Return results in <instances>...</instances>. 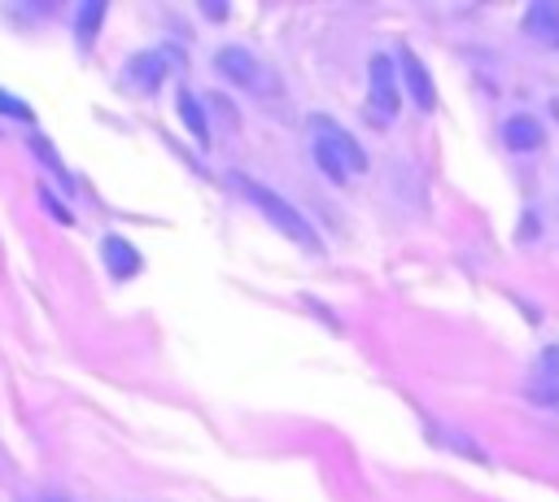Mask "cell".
Wrapping results in <instances>:
<instances>
[{"label": "cell", "mask_w": 559, "mask_h": 502, "mask_svg": "<svg viewBox=\"0 0 559 502\" xmlns=\"http://www.w3.org/2000/svg\"><path fill=\"white\" fill-rule=\"evenodd\" d=\"M310 148H314V162L319 170L332 179V183H345L349 175H362L367 170V153L358 148V140L349 131H341L332 118L314 113L310 118Z\"/></svg>", "instance_id": "cell-1"}, {"label": "cell", "mask_w": 559, "mask_h": 502, "mask_svg": "<svg viewBox=\"0 0 559 502\" xmlns=\"http://www.w3.org/2000/svg\"><path fill=\"white\" fill-rule=\"evenodd\" d=\"M236 188L262 210V218L271 223V227H280V236L284 240H293V244H301V249H319V236H314V227L280 196V192H271V188H262L258 179H245V175H236Z\"/></svg>", "instance_id": "cell-2"}, {"label": "cell", "mask_w": 559, "mask_h": 502, "mask_svg": "<svg viewBox=\"0 0 559 502\" xmlns=\"http://www.w3.org/2000/svg\"><path fill=\"white\" fill-rule=\"evenodd\" d=\"M367 87H371V105L384 109V118H393L402 105V87H397V65L384 52H376L367 61Z\"/></svg>", "instance_id": "cell-3"}, {"label": "cell", "mask_w": 559, "mask_h": 502, "mask_svg": "<svg viewBox=\"0 0 559 502\" xmlns=\"http://www.w3.org/2000/svg\"><path fill=\"white\" fill-rule=\"evenodd\" d=\"M502 144H507L511 153H537V148L546 144V131H542V122H537L533 113H511V118L502 122Z\"/></svg>", "instance_id": "cell-4"}, {"label": "cell", "mask_w": 559, "mask_h": 502, "mask_svg": "<svg viewBox=\"0 0 559 502\" xmlns=\"http://www.w3.org/2000/svg\"><path fill=\"white\" fill-rule=\"evenodd\" d=\"M214 65H218L223 79H231V83H240V87H258V61H253V52H245L240 44L218 48V52H214Z\"/></svg>", "instance_id": "cell-5"}, {"label": "cell", "mask_w": 559, "mask_h": 502, "mask_svg": "<svg viewBox=\"0 0 559 502\" xmlns=\"http://www.w3.org/2000/svg\"><path fill=\"white\" fill-rule=\"evenodd\" d=\"M402 79H406V87H411V96H415V105L419 109H437V87H432V74H428V65L411 52V48H402Z\"/></svg>", "instance_id": "cell-6"}, {"label": "cell", "mask_w": 559, "mask_h": 502, "mask_svg": "<svg viewBox=\"0 0 559 502\" xmlns=\"http://www.w3.org/2000/svg\"><path fill=\"white\" fill-rule=\"evenodd\" d=\"M524 31H528L537 44L559 48V4H555V0L528 4V9H524Z\"/></svg>", "instance_id": "cell-7"}, {"label": "cell", "mask_w": 559, "mask_h": 502, "mask_svg": "<svg viewBox=\"0 0 559 502\" xmlns=\"http://www.w3.org/2000/svg\"><path fill=\"white\" fill-rule=\"evenodd\" d=\"M100 258H105L109 275H118V279H131V275L140 271V253H135L122 236H105V240H100Z\"/></svg>", "instance_id": "cell-8"}, {"label": "cell", "mask_w": 559, "mask_h": 502, "mask_svg": "<svg viewBox=\"0 0 559 502\" xmlns=\"http://www.w3.org/2000/svg\"><path fill=\"white\" fill-rule=\"evenodd\" d=\"M166 79V52H140L131 61V83L140 92H157V83Z\"/></svg>", "instance_id": "cell-9"}, {"label": "cell", "mask_w": 559, "mask_h": 502, "mask_svg": "<svg viewBox=\"0 0 559 502\" xmlns=\"http://www.w3.org/2000/svg\"><path fill=\"white\" fill-rule=\"evenodd\" d=\"M100 17H105V4H100V0L79 9V44H83V48L96 39V26H100Z\"/></svg>", "instance_id": "cell-10"}, {"label": "cell", "mask_w": 559, "mask_h": 502, "mask_svg": "<svg viewBox=\"0 0 559 502\" xmlns=\"http://www.w3.org/2000/svg\"><path fill=\"white\" fill-rule=\"evenodd\" d=\"M179 113H183V122L192 127V135H197V140L205 144V140H210V127H205V118H201V105H197V100H192L188 92L179 96Z\"/></svg>", "instance_id": "cell-11"}, {"label": "cell", "mask_w": 559, "mask_h": 502, "mask_svg": "<svg viewBox=\"0 0 559 502\" xmlns=\"http://www.w3.org/2000/svg\"><path fill=\"white\" fill-rule=\"evenodd\" d=\"M0 113H9V118H22V122H31V109H26V105H22V100H17L13 92H4V87H0Z\"/></svg>", "instance_id": "cell-12"}, {"label": "cell", "mask_w": 559, "mask_h": 502, "mask_svg": "<svg viewBox=\"0 0 559 502\" xmlns=\"http://www.w3.org/2000/svg\"><path fill=\"white\" fill-rule=\"evenodd\" d=\"M44 502H66V498H44Z\"/></svg>", "instance_id": "cell-13"}]
</instances>
